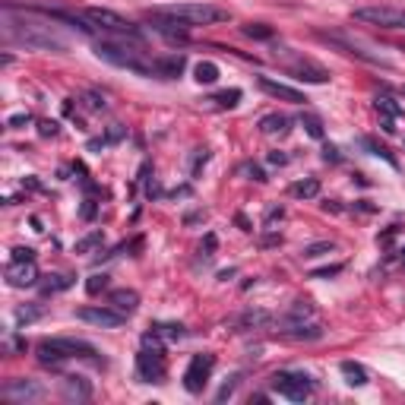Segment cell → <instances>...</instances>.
<instances>
[{"label": "cell", "mask_w": 405, "mask_h": 405, "mask_svg": "<svg viewBox=\"0 0 405 405\" xmlns=\"http://www.w3.org/2000/svg\"><path fill=\"white\" fill-rule=\"evenodd\" d=\"M202 212H190V216H184V225H194V222H202Z\"/></svg>", "instance_id": "cell-49"}, {"label": "cell", "mask_w": 405, "mask_h": 405, "mask_svg": "<svg viewBox=\"0 0 405 405\" xmlns=\"http://www.w3.org/2000/svg\"><path fill=\"white\" fill-rule=\"evenodd\" d=\"M288 124H292V120H288L285 114H266V117L260 120V130L266 136H285L288 130H292Z\"/></svg>", "instance_id": "cell-21"}, {"label": "cell", "mask_w": 405, "mask_h": 405, "mask_svg": "<svg viewBox=\"0 0 405 405\" xmlns=\"http://www.w3.org/2000/svg\"><path fill=\"white\" fill-rule=\"evenodd\" d=\"M149 13L156 16H168L174 23H180L184 29H194V26H216L232 19V13L222 7H212V3H165V7H152Z\"/></svg>", "instance_id": "cell-3"}, {"label": "cell", "mask_w": 405, "mask_h": 405, "mask_svg": "<svg viewBox=\"0 0 405 405\" xmlns=\"http://www.w3.org/2000/svg\"><path fill=\"white\" fill-rule=\"evenodd\" d=\"M256 83H260V89L266 92V95H272V98H282V102H292V105H304V102H308L301 89L285 86V83H276V79H270V76H260Z\"/></svg>", "instance_id": "cell-13"}, {"label": "cell", "mask_w": 405, "mask_h": 405, "mask_svg": "<svg viewBox=\"0 0 405 405\" xmlns=\"http://www.w3.org/2000/svg\"><path fill=\"white\" fill-rule=\"evenodd\" d=\"M38 266H35V260H10V266H7V285H13V288H32V285H38Z\"/></svg>", "instance_id": "cell-12"}, {"label": "cell", "mask_w": 405, "mask_h": 405, "mask_svg": "<svg viewBox=\"0 0 405 405\" xmlns=\"http://www.w3.org/2000/svg\"><path fill=\"white\" fill-rule=\"evenodd\" d=\"M13 260H35V250L32 247H13Z\"/></svg>", "instance_id": "cell-46"}, {"label": "cell", "mask_w": 405, "mask_h": 405, "mask_svg": "<svg viewBox=\"0 0 405 405\" xmlns=\"http://www.w3.org/2000/svg\"><path fill=\"white\" fill-rule=\"evenodd\" d=\"M187 67V57L184 54H168V57H158L156 60V76L158 79H178Z\"/></svg>", "instance_id": "cell-19"}, {"label": "cell", "mask_w": 405, "mask_h": 405, "mask_svg": "<svg viewBox=\"0 0 405 405\" xmlns=\"http://www.w3.org/2000/svg\"><path fill=\"white\" fill-rule=\"evenodd\" d=\"M238 383H241V374H234L232 380H228L225 386H222V390L216 393V402H225V399H232V396H234V390H238Z\"/></svg>", "instance_id": "cell-36"}, {"label": "cell", "mask_w": 405, "mask_h": 405, "mask_svg": "<svg viewBox=\"0 0 405 405\" xmlns=\"http://www.w3.org/2000/svg\"><path fill=\"white\" fill-rule=\"evenodd\" d=\"M216 247H218V238L209 232L206 238H202V244H200V256H206V260H209V256L216 254Z\"/></svg>", "instance_id": "cell-37"}, {"label": "cell", "mask_w": 405, "mask_h": 405, "mask_svg": "<svg viewBox=\"0 0 405 405\" xmlns=\"http://www.w3.org/2000/svg\"><path fill=\"white\" fill-rule=\"evenodd\" d=\"M95 216V200H92V196H86L83 200V218H92Z\"/></svg>", "instance_id": "cell-48"}, {"label": "cell", "mask_w": 405, "mask_h": 405, "mask_svg": "<svg viewBox=\"0 0 405 405\" xmlns=\"http://www.w3.org/2000/svg\"><path fill=\"white\" fill-rule=\"evenodd\" d=\"M241 32H244L247 38H256V41H270V38L276 35V32H272L270 26H263V23H247V26H244Z\"/></svg>", "instance_id": "cell-32"}, {"label": "cell", "mask_w": 405, "mask_h": 405, "mask_svg": "<svg viewBox=\"0 0 405 405\" xmlns=\"http://www.w3.org/2000/svg\"><path fill=\"white\" fill-rule=\"evenodd\" d=\"M301 124H304V130H308L314 140H323V124H320V117H317V114H304V117H301Z\"/></svg>", "instance_id": "cell-34"}, {"label": "cell", "mask_w": 405, "mask_h": 405, "mask_svg": "<svg viewBox=\"0 0 405 405\" xmlns=\"http://www.w3.org/2000/svg\"><path fill=\"white\" fill-rule=\"evenodd\" d=\"M342 272V263H336V266H323V270H314L310 272V279H332Z\"/></svg>", "instance_id": "cell-38"}, {"label": "cell", "mask_w": 405, "mask_h": 405, "mask_svg": "<svg viewBox=\"0 0 405 405\" xmlns=\"http://www.w3.org/2000/svg\"><path fill=\"white\" fill-rule=\"evenodd\" d=\"M323 41H332V45L339 48V51H346V54H352V57H358V60H364V64H374V67H390L383 57H377V54H370V51H364V48L358 45V41H352V38H346V35H339V32H323Z\"/></svg>", "instance_id": "cell-10"}, {"label": "cell", "mask_w": 405, "mask_h": 405, "mask_svg": "<svg viewBox=\"0 0 405 405\" xmlns=\"http://www.w3.org/2000/svg\"><path fill=\"white\" fill-rule=\"evenodd\" d=\"M355 19L380 26V29H405V10L399 7H358L355 10Z\"/></svg>", "instance_id": "cell-7"}, {"label": "cell", "mask_w": 405, "mask_h": 405, "mask_svg": "<svg viewBox=\"0 0 405 405\" xmlns=\"http://www.w3.org/2000/svg\"><path fill=\"white\" fill-rule=\"evenodd\" d=\"M282 218H285V209H282V206H272V209L266 212V228H270L272 222H282Z\"/></svg>", "instance_id": "cell-44"}, {"label": "cell", "mask_w": 405, "mask_h": 405, "mask_svg": "<svg viewBox=\"0 0 405 405\" xmlns=\"http://www.w3.org/2000/svg\"><path fill=\"white\" fill-rule=\"evenodd\" d=\"M194 79L200 86H212L218 79V67L212 64V60H200V64L194 67Z\"/></svg>", "instance_id": "cell-25"}, {"label": "cell", "mask_w": 405, "mask_h": 405, "mask_svg": "<svg viewBox=\"0 0 405 405\" xmlns=\"http://www.w3.org/2000/svg\"><path fill=\"white\" fill-rule=\"evenodd\" d=\"M38 133H41V136H57L60 133L57 120H41V124H38Z\"/></svg>", "instance_id": "cell-42"}, {"label": "cell", "mask_w": 405, "mask_h": 405, "mask_svg": "<svg viewBox=\"0 0 405 405\" xmlns=\"http://www.w3.org/2000/svg\"><path fill=\"white\" fill-rule=\"evenodd\" d=\"M41 317V308H23L19 314H16V320L19 323H32V320H38Z\"/></svg>", "instance_id": "cell-41"}, {"label": "cell", "mask_w": 405, "mask_h": 405, "mask_svg": "<svg viewBox=\"0 0 405 405\" xmlns=\"http://www.w3.org/2000/svg\"><path fill=\"white\" fill-rule=\"evenodd\" d=\"M288 76H294L301 83H314V86L330 79V73H326L320 64H314V60H294V64H288Z\"/></svg>", "instance_id": "cell-15"}, {"label": "cell", "mask_w": 405, "mask_h": 405, "mask_svg": "<svg viewBox=\"0 0 405 405\" xmlns=\"http://www.w3.org/2000/svg\"><path fill=\"white\" fill-rule=\"evenodd\" d=\"M64 352L70 355V358H83V361H92V364H102V358H98V348L92 346V342H86V339H54Z\"/></svg>", "instance_id": "cell-16"}, {"label": "cell", "mask_w": 405, "mask_h": 405, "mask_svg": "<svg viewBox=\"0 0 405 405\" xmlns=\"http://www.w3.org/2000/svg\"><path fill=\"white\" fill-rule=\"evenodd\" d=\"M339 370H342V377H346L348 386H364V383H368V370L361 368L358 361H342Z\"/></svg>", "instance_id": "cell-23"}, {"label": "cell", "mask_w": 405, "mask_h": 405, "mask_svg": "<svg viewBox=\"0 0 405 405\" xmlns=\"http://www.w3.org/2000/svg\"><path fill=\"white\" fill-rule=\"evenodd\" d=\"M212 368H216V355H194L184 370V390L187 393H202L206 383L212 377Z\"/></svg>", "instance_id": "cell-8"}, {"label": "cell", "mask_w": 405, "mask_h": 405, "mask_svg": "<svg viewBox=\"0 0 405 405\" xmlns=\"http://www.w3.org/2000/svg\"><path fill=\"white\" fill-rule=\"evenodd\" d=\"M272 323V314L270 310H244V314L234 320L238 332H247V330H266Z\"/></svg>", "instance_id": "cell-20"}, {"label": "cell", "mask_w": 405, "mask_h": 405, "mask_svg": "<svg viewBox=\"0 0 405 405\" xmlns=\"http://www.w3.org/2000/svg\"><path fill=\"white\" fill-rule=\"evenodd\" d=\"M234 222H238V225H241V232H250V222H247V218H244V216H238V218H234Z\"/></svg>", "instance_id": "cell-50"}, {"label": "cell", "mask_w": 405, "mask_h": 405, "mask_svg": "<svg viewBox=\"0 0 405 405\" xmlns=\"http://www.w3.org/2000/svg\"><path fill=\"white\" fill-rule=\"evenodd\" d=\"M0 396L7 399V402H16V405H26V402H38V399H45V386L35 380H7L3 383V390Z\"/></svg>", "instance_id": "cell-9"}, {"label": "cell", "mask_w": 405, "mask_h": 405, "mask_svg": "<svg viewBox=\"0 0 405 405\" xmlns=\"http://www.w3.org/2000/svg\"><path fill=\"white\" fill-rule=\"evenodd\" d=\"M108 304H111L117 314L130 317V314H136V308H140V294H136L133 288H117V292L108 294Z\"/></svg>", "instance_id": "cell-18"}, {"label": "cell", "mask_w": 405, "mask_h": 405, "mask_svg": "<svg viewBox=\"0 0 405 405\" xmlns=\"http://www.w3.org/2000/svg\"><path fill=\"white\" fill-rule=\"evenodd\" d=\"M7 124H10V127H26V124H32V114L29 111H26V114H13Z\"/></svg>", "instance_id": "cell-45"}, {"label": "cell", "mask_w": 405, "mask_h": 405, "mask_svg": "<svg viewBox=\"0 0 405 405\" xmlns=\"http://www.w3.org/2000/svg\"><path fill=\"white\" fill-rule=\"evenodd\" d=\"M374 105H377V111H380L383 117H393V120L402 117V105H399L396 98H390V95H377Z\"/></svg>", "instance_id": "cell-29"}, {"label": "cell", "mask_w": 405, "mask_h": 405, "mask_svg": "<svg viewBox=\"0 0 405 405\" xmlns=\"http://www.w3.org/2000/svg\"><path fill=\"white\" fill-rule=\"evenodd\" d=\"M38 364L41 368H51V370H64V364L70 361V355L54 342V339H45V342H38Z\"/></svg>", "instance_id": "cell-14"}, {"label": "cell", "mask_w": 405, "mask_h": 405, "mask_svg": "<svg viewBox=\"0 0 405 405\" xmlns=\"http://www.w3.org/2000/svg\"><path fill=\"white\" fill-rule=\"evenodd\" d=\"M396 234H399V225H390L383 234H377V244H380V247H390L393 241H396Z\"/></svg>", "instance_id": "cell-40"}, {"label": "cell", "mask_w": 405, "mask_h": 405, "mask_svg": "<svg viewBox=\"0 0 405 405\" xmlns=\"http://www.w3.org/2000/svg\"><path fill=\"white\" fill-rule=\"evenodd\" d=\"M361 146H364V149H368L370 156L383 158V162H390V168H399V162H396V158H393V152L386 149V146H380V143H377V140H370V136H364V140H361Z\"/></svg>", "instance_id": "cell-28"}, {"label": "cell", "mask_w": 405, "mask_h": 405, "mask_svg": "<svg viewBox=\"0 0 405 405\" xmlns=\"http://www.w3.org/2000/svg\"><path fill=\"white\" fill-rule=\"evenodd\" d=\"M95 54L108 64L120 70H130V73L140 76H156V60L146 51L140 41H120V38H98L95 41Z\"/></svg>", "instance_id": "cell-2"}, {"label": "cell", "mask_w": 405, "mask_h": 405, "mask_svg": "<svg viewBox=\"0 0 405 405\" xmlns=\"http://www.w3.org/2000/svg\"><path fill=\"white\" fill-rule=\"evenodd\" d=\"M402 92H405V89H402Z\"/></svg>", "instance_id": "cell-52"}, {"label": "cell", "mask_w": 405, "mask_h": 405, "mask_svg": "<svg viewBox=\"0 0 405 405\" xmlns=\"http://www.w3.org/2000/svg\"><path fill=\"white\" fill-rule=\"evenodd\" d=\"M3 35L16 45L29 48V51H54V54H64L67 51V41L54 35L51 26L45 23H35V19H16L13 10H3Z\"/></svg>", "instance_id": "cell-1"}, {"label": "cell", "mask_w": 405, "mask_h": 405, "mask_svg": "<svg viewBox=\"0 0 405 405\" xmlns=\"http://www.w3.org/2000/svg\"><path fill=\"white\" fill-rule=\"evenodd\" d=\"M270 386L279 393V396L292 399V402H304V399H310V393H314L317 383L310 380L304 370H276L270 380Z\"/></svg>", "instance_id": "cell-5"}, {"label": "cell", "mask_w": 405, "mask_h": 405, "mask_svg": "<svg viewBox=\"0 0 405 405\" xmlns=\"http://www.w3.org/2000/svg\"><path fill=\"white\" fill-rule=\"evenodd\" d=\"M241 171L250 174V180H256V184H263V180H266V171H263L260 165H254V162H247V165L241 168Z\"/></svg>", "instance_id": "cell-39"}, {"label": "cell", "mask_w": 405, "mask_h": 405, "mask_svg": "<svg viewBox=\"0 0 405 405\" xmlns=\"http://www.w3.org/2000/svg\"><path fill=\"white\" fill-rule=\"evenodd\" d=\"M168 374L165 368V352H158V348H149L143 346L140 355H136V377L143 383H162Z\"/></svg>", "instance_id": "cell-6"}, {"label": "cell", "mask_w": 405, "mask_h": 405, "mask_svg": "<svg viewBox=\"0 0 405 405\" xmlns=\"http://www.w3.org/2000/svg\"><path fill=\"white\" fill-rule=\"evenodd\" d=\"M76 317L83 323H92V326H102V330H117V326H124V320H127V317L117 314L111 304H108V308H79Z\"/></svg>", "instance_id": "cell-11"}, {"label": "cell", "mask_w": 405, "mask_h": 405, "mask_svg": "<svg viewBox=\"0 0 405 405\" xmlns=\"http://www.w3.org/2000/svg\"><path fill=\"white\" fill-rule=\"evenodd\" d=\"M105 244V232H89V234H83V238L76 241V254H92V250H98Z\"/></svg>", "instance_id": "cell-26"}, {"label": "cell", "mask_w": 405, "mask_h": 405, "mask_svg": "<svg viewBox=\"0 0 405 405\" xmlns=\"http://www.w3.org/2000/svg\"><path fill=\"white\" fill-rule=\"evenodd\" d=\"M323 162H332V165H339V162H342V156H339L336 146H323Z\"/></svg>", "instance_id": "cell-43"}, {"label": "cell", "mask_w": 405, "mask_h": 405, "mask_svg": "<svg viewBox=\"0 0 405 405\" xmlns=\"http://www.w3.org/2000/svg\"><path fill=\"white\" fill-rule=\"evenodd\" d=\"M332 250H336V244H332V241H317V244H308V247L301 250V256H304V260H317V256L332 254Z\"/></svg>", "instance_id": "cell-31"}, {"label": "cell", "mask_w": 405, "mask_h": 405, "mask_svg": "<svg viewBox=\"0 0 405 405\" xmlns=\"http://www.w3.org/2000/svg\"><path fill=\"white\" fill-rule=\"evenodd\" d=\"M73 285V279L70 276H48V282H38V288H41V294H57V292H67V288Z\"/></svg>", "instance_id": "cell-27"}, {"label": "cell", "mask_w": 405, "mask_h": 405, "mask_svg": "<svg viewBox=\"0 0 405 405\" xmlns=\"http://www.w3.org/2000/svg\"><path fill=\"white\" fill-rule=\"evenodd\" d=\"M317 317V308H314V301H308V298H298L288 308V314H285V320H314Z\"/></svg>", "instance_id": "cell-24"}, {"label": "cell", "mask_w": 405, "mask_h": 405, "mask_svg": "<svg viewBox=\"0 0 405 405\" xmlns=\"http://www.w3.org/2000/svg\"><path fill=\"white\" fill-rule=\"evenodd\" d=\"M152 330H156L162 339H171V342H178V339H184V336H187V330H184L180 323H156Z\"/></svg>", "instance_id": "cell-30"}, {"label": "cell", "mask_w": 405, "mask_h": 405, "mask_svg": "<svg viewBox=\"0 0 405 405\" xmlns=\"http://www.w3.org/2000/svg\"><path fill=\"white\" fill-rule=\"evenodd\" d=\"M60 396L67 399V402H86V399H92V383L86 377H64Z\"/></svg>", "instance_id": "cell-17"}, {"label": "cell", "mask_w": 405, "mask_h": 405, "mask_svg": "<svg viewBox=\"0 0 405 405\" xmlns=\"http://www.w3.org/2000/svg\"><path fill=\"white\" fill-rule=\"evenodd\" d=\"M105 288H108V276H105V272H95V276L86 279V292H89V294H98V292H105Z\"/></svg>", "instance_id": "cell-35"}, {"label": "cell", "mask_w": 405, "mask_h": 405, "mask_svg": "<svg viewBox=\"0 0 405 405\" xmlns=\"http://www.w3.org/2000/svg\"><path fill=\"white\" fill-rule=\"evenodd\" d=\"M266 158H270V165H279V168L288 165V156H285V152H270Z\"/></svg>", "instance_id": "cell-47"}, {"label": "cell", "mask_w": 405, "mask_h": 405, "mask_svg": "<svg viewBox=\"0 0 405 405\" xmlns=\"http://www.w3.org/2000/svg\"><path fill=\"white\" fill-rule=\"evenodd\" d=\"M288 194H292L294 200H314V196L320 194V180H317V178H304V180H294L292 187H288Z\"/></svg>", "instance_id": "cell-22"}, {"label": "cell", "mask_w": 405, "mask_h": 405, "mask_svg": "<svg viewBox=\"0 0 405 405\" xmlns=\"http://www.w3.org/2000/svg\"><path fill=\"white\" fill-rule=\"evenodd\" d=\"M83 16L95 26V32H102V38H120V41H140L143 45V32H140V26L130 23L127 16L105 7H89L83 10Z\"/></svg>", "instance_id": "cell-4"}, {"label": "cell", "mask_w": 405, "mask_h": 405, "mask_svg": "<svg viewBox=\"0 0 405 405\" xmlns=\"http://www.w3.org/2000/svg\"><path fill=\"white\" fill-rule=\"evenodd\" d=\"M402 266H405V247H402Z\"/></svg>", "instance_id": "cell-51"}, {"label": "cell", "mask_w": 405, "mask_h": 405, "mask_svg": "<svg viewBox=\"0 0 405 405\" xmlns=\"http://www.w3.org/2000/svg\"><path fill=\"white\" fill-rule=\"evenodd\" d=\"M209 102H216L218 108H234L241 102V89H225V92H216V95L209 98Z\"/></svg>", "instance_id": "cell-33"}]
</instances>
